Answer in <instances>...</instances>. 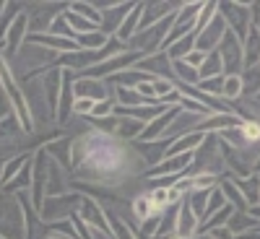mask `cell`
I'll use <instances>...</instances> for the list:
<instances>
[{"instance_id":"obj_1","label":"cell","mask_w":260,"mask_h":239,"mask_svg":"<svg viewBox=\"0 0 260 239\" xmlns=\"http://www.w3.org/2000/svg\"><path fill=\"white\" fill-rule=\"evenodd\" d=\"M219 55L224 62V76H242L245 71V60H242V42L234 37V31L229 29L224 34V39L219 42Z\"/></svg>"},{"instance_id":"obj_2","label":"cell","mask_w":260,"mask_h":239,"mask_svg":"<svg viewBox=\"0 0 260 239\" xmlns=\"http://www.w3.org/2000/svg\"><path fill=\"white\" fill-rule=\"evenodd\" d=\"M226 31H229V26H226L224 16H221V13H216V16L208 21V26H206L201 34H195V50L203 52V55L213 52L216 47H219V42L224 39Z\"/></svg>"},{"instance_id":"obj_3","label":"cell","mask_w":260,"mask_h":239,"mask_svg":"<svg viewBox=\"0 0 260 239\" xmlns=\"http://www.w3.org/2000/svg\"><path fill=\"white\" fill-rule=\"evenodd\" d=\"M29 16L26 13H18L16 18H13V24L8 26V34H6V55L3 57H13L18 50H21V45L26 42V37H29Z\"/></svg>"},{"instance_id":"obj_4","label":"cell","mask_w":260,"mask_h":239,"mask_svg":"<svg viewBox=\"0 0 260 239\" xmlns=\"http://www.w3.org/2000/svg\"><path fill=\"white\" fill-rule=\"evenodd\" d=\"M192 156H195V154H180V156L161 159L159 164H154V166L148 169V177H154V180H159V177H164V175L182 177L185 172H187V166H190V161H192Z\"/></svg>"},{"instance_id":"obj_5","label":"cell","mask_w":260,"mask_h":239,"mask_svg":"<svg viewBox=\"0 0 260 239\" xmlns=\"http://www.w3.org/2000/svg\"><path fill=\"white\" fill-rule=\"evenodd\" d=\"M180 112H182V110H180V104H172V107H167V110H164L156 120H151V122L143 127V133L138 135V141H159V138L167 133V130H169L172 120H175Z\"/></svg>"},{"instance_id":"obj_6","label":"cell","mask_w":260,"mask_h":239,"mask_svg":"<svg viewBox=\"0 0 260 239\" xmlns=\"http://www.w3.org/2000/svg\"><path fill=\"white\" fill-rule=\"evenodd\" d=\"M29 45H37V47H47L52 52H78V42L76 39H62V37H52V34H29L26 37Z\"/></svg>"},{"instance_id":"obj_7","label":"cell","mask_w":260,"mask_h":239,"mask_svg":"<svg viewBox=\"0 0 260 239\" xmlns=\"http://www.w3.org/2000/svg\"><path fill=\"white\" fill-rule=\"evenodd\" d=\"M203 141H206V135L198 133V130H192V133H182L180 138H175V141L169 143V148L161 154V159L180 156V154H195V148H198Z\"/></svg>"},{"instance_id":"obj_8","label":"cell","mask_w":260,"mask_h":239,"mask_svg":"<svg viewBox=\"0 0 260 239\" xmlns=\"http://www.w3.org/2000/svg\"><path fill=\"white\" fill-rule=\"evenodd\" d=\"M73 96L76 99H91V101H102V99H110L104 83L99 78H76L73 81Z\"/></svg>"},{"instance_id":"obj_9","label":"cell","mask_w":260,"mask_h":239,"mask_svg":"<svg viewBox=\"0 0 260 239\" xmlns=\"http://www.w3.org/2000/svg\"><path fill=\"white\" fill-rule=\"evenodd\" d=\"M141 16H143V3H136L133 8H130V13L122 18V24H120V29L115 31V37L122 42H130L136 34H138V26H141Z\"/></svg>"},{"instance_id":"obj_10","label":"cell","mask_w":260,"mask_h":239,"mask_svg":"<svg viewBox=\"0 0 260 239\" xmlns=\"http://www.w3.org/2000/svg\"><path fill=\"white\" fill-rule=\"evenodd\" d=\"M242 60H245V71L260 65V29L250 26L245 42H242Z\"/></svg>"},{"instance_id":"obj_11","label":"cell","mask_w":260,"mask_h":239,"mask_svg":"<svg viewBox=\"0 0 260 239\" xmlns=\"http://www.w3.org/2000/svg\"><path fill=\"white\" fill-rule=\"evenodd\" d=\"M60 89H62V71L60 68H50L47 76H45V99L50 104V112H57Z\"/></svg>"},{"instance_id":"obj_12","label":"cell","mask_w":260,"mask_h":239,"mask_svg":"<svg viewBox=\"0 0 260 239\" xmlns=\"http://www.w3.org/2000/svg\"><path fill=\"white\" fill-rule=\"evenodd\" d=\"M81 219H83V224L96 226V229H102L104 234H112L110 224H107V216H104V211H102V208H99L94 200H86V203L81 206Z\"/></svg>"},{"instance_id":"obj_13","label":"cell","mask_w":260,"mask_h":239,"mask_svg":"<svg viewBox=\"0 0 260 239\" xmlns=\"http://www.w3.org/2000/svg\"><path fill=\"white\" fill-rule=\"evenodd\" d=\"M213 76H224V62H221L219 50L208 52V55H206V60H203V65L198 68V78H201V81L213 78Z\"/></svg>"},{"instance_id":"obj_14","label":"cell","mask_w":260,"mask_h":239,"mask_svg":"<svg viewBox=\"0 0 260 239\" xmlns=\"http://www.w3.org/2000/svg\"><path fill=\"white\" fill-rule=\"evenodd\" d=\"M45 151L37 156V169H34V185H31V192H34V208L42 211V185H45L47 175H45Z\"/></svg>"},{"instance_id":"obj_15","label":"cell","mask_w":260,"mask_h":239,"mask_svg":"<svg viewBox=\"0 0 260 239\" xmlns=\"http://www.w3.org/2000/svg\"><path fill=\"white\" fill-rule=\"evenodd\" d=\"M76 42H78V47H81V50H86V52H99V50H104V47H107L110 37L102 34V31L96 29V31H91V34H81Z\"/></svg>"},{"instance_id":"obj_16","label":"cell","mask_w":260,"mask_h":239,"mask_svg":"<svg viewBox=\"0 0 260 239\" xmlns=\"http://www.w3.org/2000/svg\"><path fill=\"white\" fill-rule=\"evenodd\" d=\"M62 16H65V21H68V24H71V29H73V34H76V39H78L81 34H91V31H96V29H99L96 24H91V21H86L83 16H78V13H73L71 8H68V11H65Z\"/></svg>"},{"instance_id":"obj_17","label":"cell","mask_w":260,"mask_h":239,"mask_svg":"<svg viewBox=\"0 0 260 239\" xmlns=\"http://www.w3.org/2000/svg\"><path fill=\"white\" fill-rule=\"evenodd\" d=\"M250 226H255V229H257V219H252L250 213H237V211H234V216L226 221V229H229L234 236L245 234V229H250Z\"/></svg>"},{"instance_id":"obj_18","label":"cell","mask_w":260,"mask_h":239,"mask_svg":"<svg viewBox=\"0 0 260 239\" xmlns=\"http://www.w3.org/2000/svg\"><path fill=\"white\" fill-rule=\"evenodd\" d=\"M143 122L138 120H130V117H117V125H115V133L122 135V138H138L143 133Z\"/></svg>"},{"instance_id":"obj_19","label":"cell","mask_w":260,"mask_h":239,"mask_svg":"<svg viewBox=\"0 0 260 239\" xmlns=\"http://www.w3.org/2000/svg\"><path fill=\"white\" fill-rule=\"evenodd\" d=\"M172 71H175V76H177V81L180 83H187V86H198V71L195 68H190V65L185 62V60H175L172 62Z\"/></svg>"},{"instance_id":"obj_20","label":"cell","mask_w":260,"mask_h":239,"mask_svg":"<svg viewBox=\"0 0 260 239\" xmlns=\"http://www.w3.org/2000/svg\"><path fill=\"white\" fill-rule=\"evenodd\" d=\"M221 192H224V198H226V203L237 211V213H242V211H247L250 206H247V200L242 198V192L237 190V185H232V182H224L221 185Z\"/></svg>"},{"instance_id":"obj_21","label":"cell","mask_w":260,"mask_h":239,"mask_svg":"<svg viewBox=\"0 0 260 239\" xmlns=\"http://www.w3.org/2000/svg\"><path fill=\"white\" fill-rule=\"evenodd\" d=\"M240 78H242V94H257L260 91V65L242 71Z\"/></svg>"},{"instance_id":"obj_22","label":"cell","mask_w":260,"mask_h":239,"mask_svg":"<svg viewBox=\"0 0 260 239\" xmlns=\"http://www.w3.org/2000/svg\"><path fill=\"white\" fill-rule=\"evenodd\" d=\"M47 34H52V37H62V39H76V34H73L71 24L65 21V16H62V13L52 18V24H50Z\"/></svg>"},{"instance_id":"obj_23","label":"cell","mask_w":260,"mask_h":239,"mask_svg":"<svg viewBox=\"0 0 260 239\" xmlns=\"http://www.w3.org/2000/svg\"><path fill=\"white\" fill-rule=\"evenodd\" d=\"M221 96H224V99H240V96H242V78H240V76H224Z\"/></svg>"},{"instance_id":"obj_24","label":"cell","mask_w":260,"mask_h":239,"mask_svg":"<svg viewBox=\"0 0 260 239\" xmlns=\"http://www.w3.org/2000/svg\"><path fill=\"white\" fill-rule=\"evenodd\" d=\"M73 13H78V16H83L86 21H91V24H102V11H96L94 6H89V3H71L68 6Z\"/></svg>"},{"instance_id":"obj_25","label":"cell","mask_w":260,"mask_h":239,"mask_svg":"<svg viewBox=\"0 0 260 239\" xmlns=\"http://www.w3.org/2000/svg\"><path fill=\"white\" fill-rule=\"evenodd\" d=\"M198 89L213 99L221 96V89H224V76H213V78H206V81H198Z\"/></svg>"},{"instance_id":"obj_26","label":"cell","mask_w":260,"mask_h":239,"mask_svg":"<svg viewBox=\"0 0 260 239\" xmlns=\"http://www.w3.org/2000/svg\"><path fill=\"white\" fill-rule=\"evenodd\" d=\"M224 206H226L224 192H221V190H211V192H208V203H206V213H203V221L208 219V216H213L216 211H221Z\"/></svg>"},{"instance_id":"obj_27","label":"cell","mask_w":260,"mask_h":239,"mask_svg":"<svg viewBox=\"0 0 260 239\" xmlns=\"http://www.w3.org/2000/svg\"><path fill=\"white\" fill-rule=\"evenodd\" d=\"M31 185V161H26L24 164V169L18 172V177H13L11 182H8V190H24V187H29ZM6 187V185H3Z\"/></svg>"},{"instance_id":"obj_28","label":"cell","mask_w":260,"mask_h":239,"mask_svg":"<svg viewBox=\"0 0 260 239\" xmlns=\"http://www.w3.org/2000/svg\"><path fill=\"white\" fill-rule=\"evenodd\" d=\"M133 213L138 216L141 221H146L148 216H154V211H151V200H148V195H138V198L133 200Z\"/></svg>"},{"instance_id":"obj_29","label":"cell","mask_w":260,"mask_h":239,"mask_svg":"<svg viewBox=\"0 0 260 239\" xmlns=\"http://www.w3.org/2000/svg\"><path fill=\"white\" fill-rule=\"evenodd\" d=\"M115 107H117L115 96H110V99H102V101H96V104H94L91 117H110V115L115 112Z\"/></svg>"},{"instance_id":"obj_30","label":"cell","mask_w":260,"mask_h":239,"mask_svg":"<svg viewBox=\"0 0 260 239\" xmlns=\"http://www.w3.org/2000/svg\"><path fill=\"white\" fill-rule=\"evenodd\" d=\"M242 138H245V143H255V141H260V122H255V120H245V122H242Z\"/></svg>"},{"instance_id":"obj_31","label":"cell","mask_w":260,"mask_h":239,"mask_svg":"<svg viewBox=\"0 0 260 239\" xmlns=\"http://www.w3.org/2000/svg\"><path fill=\"white\" fill-rule=\"evenodd\" d=\"M94 104H96V101H91V99H76V101H73V112H76V115H91Z\"/></svg>"},{"instance_id":"obj_32","label":"cell","mask_w":260,"mask_h":239,"mask_svg":"<svg viewBox=\"0 0 260 239\" xmlns=\"http://www.w3.org/2000/svg\"><path fill=\"white\" fill-rule=\"evenodd\" d=\"M203 60H206V55H203V52H198V50H192V52L185 57V62L190 65V68H195V71H198L201 65H203Z\"/></svg>"},{"instance_id":"obj_33","label":"cell","mask_w":260,"mask_h":239,"mask_svg":"<svg viewBox=\"0 0 260 239\" xmlns=\"http://www.w3.org/2000/svg\"><path fill=\"white\" fill-rule=\"evenodd\" d=\"M47 239H62V236H60V234H52V236H47Z\"/></svg>"},{"instance_id":"obj_34","label":"cell","mask_w":260,"mask_h":239,"mask_svg":"<svg viewBox=\"0 0 260 239\" xmlns=\"http://www.w3.org/2000/svg\"><path fill=\"white\" fill-rule=\"evenodd\" d=\"M3 8H6V3H0V13H3Z\"/></svg>"}]
</instances>
